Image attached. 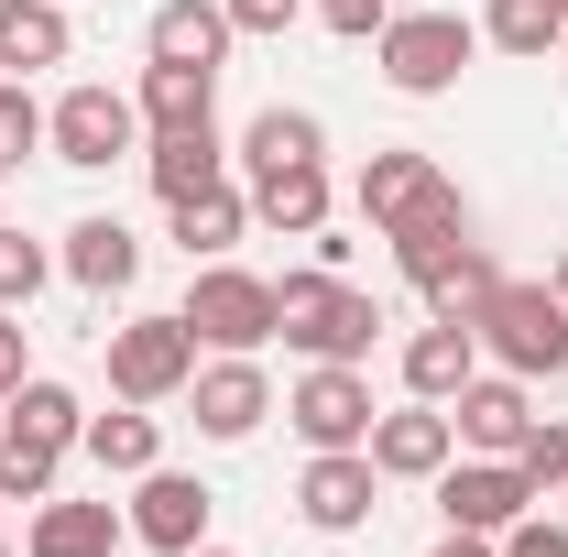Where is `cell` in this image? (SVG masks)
I'll return each mask as SVG.
<instances>
[{
  "label": "cell",
  "instance_id": "9",
  "mask_svg": "<svg viewBox=\"0 0 568 557\" xmlns=\"http://www.w3.org/2000/svg\"><path fill=\"white\" fill-rule=\"evenodd\" d=\"M372 416H383V405H372V372H361V361H306L295 394H284V426H295L306 448H361Z\"/></svg>",
  "mask_w": 568,
  "mask_h": 557
},
{
  "label": "cell",
  "instance_id": "22",
  "mask_svg": "<svg viewBox=\"0 0 568 557\" xmlns=\"http://www.w3.org/2000/svg\"><path fill=\"white\" fill-rule=\"evenodd\" d=\"M55 274H67V284H88V295H132L142 241L121 230V219H77V230H67V252H55Z\"/></svg>",
  "mask_w": 568,
  "mask_h": 557
},
{
  "label": "cell",
  "instance_id": "34",
  "mask_svg": "<svg viewBox=\"0 0 568 557\" xmlns=\"http://www.w3.org/2000/svg\"><path fill=\"white\" fill-rule=\"evenodd\" d=\"M219 11H230V33H263V44L306 22V0H219Z\"/></svg>",
  "mask_w": 568,
  "mask_h": 557
},
{
  "label": "cell",
  "instance_id": "6",
  "mask_svg": "<svg viewBox=\"0 0 568 557\" xmlns=\"http://www.w3.org/2000/svg\"><path fill=\"white\" fill-rule=\"evenodd\" d=\"M44 153H55V164H77V175L142 164V99H132V88H99V77H77L67 99L44 110Z\"/></svg>",
  "mask_w": 568,
  "mask_h": 557
},
{
  "label": "cell",
  "instance_id": "19",
  "mask_svg": "<svg viewBox=\"0 0 568 557\" xmlns=\"http://www.w3.org/2000/svg\"><path fill=\"white\" fill-rule=\"evenodd\" d=\"M121 536H132V514L44 492V503H33V536H22V547H33V557H121Z\"/></svg>",
  "mask_w": 568,
  "mask_h": 557
},
{
  "label": "cell",
  "instance_id": "37",
  "mask_svg": "<svg viewBox=\"0 0 568 557\" xmlns=\"http://www.w3.org/2000/svg\"><path fill=\"white\" fill-rule=\"evenodd\" d=\"M547 284H558V295H568V241H558V263H547Z\"/></svg>",
  "mask_w": 568,
  "mask_h": 557
},
{
  "label": "cell",
  "instance_id": "2",
  "mask_svg": "<svg viewBox=\"0 0 568 557\" xmlns=\"http://www.w3.org/2000/svg\"><path fill=\"white\" fill-rule=\"evenodd\" d=\"M77 437H88V405H77L67 383L22 372V394L0 405V503H44Z\"/></svg>",
  "mask_w": 568,
  "mask_h": 557
},
{
  "label": "cell",
  "instance_id": "32",
  "mask_svg": "<svg viewBox=\"0 0 568 557\" xmlns=\"http://www.w3.org/2000/svg\"><path fill=\"white\" fill-rule=\"evenodd\" d=\"M306 11H317V22L339 33V44H372V33L394 22V0H306Z\"/></svg>",
  "mask_w": 568,
  "mask_h": 557
},
{
  "label": "cell",
  "instance_id": "27",
  "mask_svg": "<svg viewBox=\"0 0 568 557\" xmlns=\"http://www.w3.org/2000/svg\"><path fill=\"white\" fill-rule=\"evenodd\" d=\"M241 164H252V175H274V164H328V121H317V110H252Z\"/></svg>",
  "mask_w": 568,
  "mask_h": 557
},
{
  "label": "cell",
  "instance_id": "31",
  "mask_svg": "<svg viewBox=\"0 0 568 557\" xmlns=\"http://www.w3.org/2000/svg\"><path fill=\"white\" fill-rule=\"evenodd\" d=\"M33 142H44V110H33V88H22V77H0V175H11Z\"/></svg>",
  "mask_w": 568,
  "mask_h": 557
},
{
  "label": "cell",
  "instance_id": "30",
  "mask_svg": "<svg viewBox=\"0 0 568 557\" xmlns=\"http://www.w3.org/2000/svg\"><path fill=\"white\" fill-rule=\"evenodd\" d=\"M514 470H525V482H536V503H547V492L568 482V416H536V426H525V448H514Z\"/></svg>",
  "mask_w": 568,
  "mask_h": 557
},
{
  "label": "cell",
  "instance_id": "4",
  "mask_svg": "<svg viewBox=\"0 0 568 557\" xmlns=\"http://www.w3.org/2000/svg\"><path fill=\"white\" fill-rule=\"evenodd\" d=\"M470 340H481V361L514 372V383H558L568 372V295L558 284H514L503 274L493 295L470 306Z\"/></svg>",
  "mask_w": 568,
  "mask_h": 557
},
{
  "label": "cell",
  "instance_id": "28",
  "mask_svg": "<svg viewBox=\"0 0 568 557\" xmlns=\"http://www.w3.org/2000/svg\"><path fill=\"white\" fill-rule=\"evenodd\" d=\"M481 44L536 67V55H558V44H568V11H558V0H493V11H481Z\"/></svg>",
  "mask_w": 568,
  "mask_h": 557
},
{
  "label": "cell",
  "instance_id": "23",
  "mask_svg": "<svg viewBox=\"0 0 568 557\" xmlns=\"http://www.w3.org/2000/svg\"><path fill=\"white\" fill-rule=\"evenodd\" d=\"M164 219H175V241H186V263H230V241L252 230V186H197V198H164Z\"/></svg>",
  "mask_w": 568,
  "mask_h": 557
},
{
  "label": "cell",
  "instance_id": "8",
  "mask_svg": "<svg viewBox=\"0 0 568 557\" xmlns=\"http://www.w3.org/2000/svg\"><path fill=\"white\" fill-rule=\"evenodd\" d=\"M175 317L197 328V350H263V340H274V274H241V263H197Z\"/></svg>",
  "mask_w": 568,
  "mask_h": 557
},
{
  "label": "cell",
  "instance_id": "17",
  "mask_svg": "<svg viewBox=\"0 0 568 557\" xmlns=\"http://www.w3.org/2000/svg\"><path fill=\"white\" fill-rule=\"evenodd\" d=\"M394 372H405V394H416V405H448V394L481 372V340H470V317H426L416 340H405V361H394Z\"/></svg>",
  "mask_w": 568,
  "mask_h": 557
},
{
  "label": "cell",
  "instance_id": "35",
  "mask_svg": "<svg viewBox=\"0 0 568 557\" xmlns=\"http://www.w3.org/2000/svg\"><path fill=\"white\" fill-rule=\"evenodd\" d=\"M22 372H33V361H22V317H11V306H0V405H11V394H22Z\"/></svg>",
  "mask_w": 568,
  "mask_h": 557
},
{
  "label": "cell",
  "instance_id": "21",
  "mask_svg": "<svg viewBox=\"0 0 568 557\" xmlns=\"http://www.w3.org/2000/svg\"><path fill=\"white\" fill-rule=\"evenodd\" d=\"M77 55V22L67 0H0V77H44Z\"/></svg>",
  "mask_w": 568,
  "mask_h": 557
},
{
  "label": "cell",
  "instance_id": "18",
  "mask_svg": "<svg viewBox=\"0 0 568 557\" xmlns=\"http://www.w3.org/2000/svg\"><path fill=\"white\" fill-rule=\"evenodd\" d=\"M142 175H153V198H197L230 175V142L219 121H186V132H142Z\"/></svg>",
  "mask_w": 568,
  "mask_h": 557
},
{
  "label": "cell",
  "instance_id": "29",
  "mask_svg": "<svg viewBox=\"0 0 568 557\" xmlns=\"http://www.w3.org/2000/svg\"><path fill=\"white\" fill-rule=\"evenodd\" d=\"M44 274H55V252H44L33 230H11V219H0V306H33Z\"/></svg>",
  "mask_w": 568,
  "mask_h": 557
},
{
  "label": "cell",
  "instance_id": "16",
  "mask_svg": "<svg viewBox=\"0 0 568 557\" xmlns=\"http://www.w3.org/2000/svg\"><path fill=\"white\" fill-rule=\"evenodd\" d=\"M361 448H372V470H383V482H437V470L459 459V426H448V405H416V394H405L394 416H372Z\"/></svg>",
  "mask_w": 568,
  "mask_h": 557
},
{
  "label": "cell",
  "instance_id": "20",
  "mask_svg": "<svg viewBox=\"0 0 568 557\" xmlns=\"http://www.w3.org/2000/svg\"><path fill=\"white\" fill-rule=\"evenodd\" d=\"M230 44H241V33H230L219 0H164V11L142 22V55H153V67H219Z\"/></svg>",
  "mask_w": 568,
  "mask_h": 557
},
{
  "label": "cell",
  "instance_id": "10",
  "mask_svg": "<svg viewBox=\"0 0 568 557\" xmlns=\"http://www.w3.org/2000/svg\"><path fill=\"white\" fill-rule=\"evenodd\" d=\"M361 219L372 230H405V219H426V209H459V175L437 164V153H416V142H383L372 164H361Z\"/></svg>",
  "mask_w": 568,
  "mask_h": 557
},
{
  "label": "cell",
  "instance_id": "14",
  "mask_svg": "<svg viewBox=\"0 0 568 557\" xmlns=\"http://www.w3.org/2000/svg\"><path fill=\"white\" fill-rule=\"evenodd\" d=\"M209 514H219V492L197 482V470H164V459H153V470L132 482V536H142L153 557L209 547Z\"/></svg>",
  "mask_w": 568,
  "mask_h": 557
},
{
  "label": "cell",
  "instance_id": "24",
  "mask_svg": "<svg viewBox=\"0 0 568 557\" xmlns=\"http://www.w3.org/2000/svg\"><path fill=\"white\" fill-rule=\"evenodd\" d=\"M252 219L284 230V241H317V230H328V164H274V175H252Z\"/></svg>",
  "mask_w": 568,
  "mask_h": 557
},
{
  "label": "cell",
  "instance_id": "13",
  "mask_svg": "<svg viewBox=\"0 0 568 557\" xmlns=\"http://www.w3.org/2000/svg\"><path fill=\"white\" fill-rule=\"evenodd\" d=\"M437 514H448L459 536H503V525L536 514V482H525L514 459H448V470H437Z\"/></svg>",
  "mask_w": 568,
  "mask_h": 557
},
{
  "label": "cell",
  "instance_id": "38",
  "mask_svg": "<svg viewBox=\"0 0 568 557\" xmlns=\"http://www.w3.org/2000/svg\"><path fill=\"white\" fill-rule=\"evenodd\" d=\"M186 557H241V547H186Z\"/></svg>",
  "mask_w": 568,
  "mask_h": 557
},
{
  "label": "cell",
  "instance_id": "5",
  "mask_svg": "<svg viewBox=\"0 0 568 557\" xmlns=\"http://www.w3.org/2000/svg\"><path fill=\"white\" fill-rule=\"evenodd\" d=\"M470 55H481V22H459V11H394L372 33V67H383L394 99H448Z\"/></svg>",
  "mask_w": 568,
  "mask_h": 557
},
{
  "label": "cell",
  "instance_id": "33",
  "mask_svg": "<svg viewBox=\"0 0 568 557\" xmlns=\"http://www.w3.org/2000/svg\"><path fill=\"white\" fill-rule=\"evenodd\" d=\"M493 557H568V525H558V514H525V525L493 536Z\"/></svg>",
  "mask_w": 568,
  "mask_h": 557
},
{
  "label": "cell",
  "instance_id": "25",
  "mask_svg": "<svg viewBox=\"0 0 568 557\" xmlns=\"http://www.w3.org/2000/svg\"><path fill=\"white\" fill-rule=\"evenodd\" d=\"M142 132H186V121H219V67H153L142 55Z\"/></svg>",
  "mask_w": 568,
  "mask_h": 557
},
{
  "label": "cell",
  "instance_id": "1",
  "mask_svg": "<svg viewBox=\"0 0 568 557\" xmlns=\"http://www.w3.org/2000/svg\"><path fill=\"white\" fill-rule=\"evenodd\" d=\"M274 340L306 350V361H372L383 306H372V284L328 274V263H306V274H274Z\"/></svg>",
  "mask_w": 568,
  "mask_h": 557
},
{
  "label": "cell",
  "instance_id": "39",
  "mask_svg": "<svg viewBox=\"0 0 568 557\" xmlns=\"http://www.w3.org/2000/svg\"><path fill=\"white\" fill-rule=\"evenodd\" d=\"M0 557H11V525H0Z\"/></svg>",
  "mask_w": 568,
  "mask_h": 557
},
{
  "label": "cell",
  "instance_id": "3",
  "mask_svg": "<svg viewBox=\"0 0 568 557\" xmlns=\"http://www.w3.org/2000/svg\"><path fill=\"white\" fill-rule=\"evenodd\" d=\"M383 241H394V274L416 284L437 317H470V306H481V295L503 284V274H493V252L470 241V198H459V209L405 219V230H383Z\"/></svg>",
  "mask_w": 568,
  "mask_h": 557
},
{
  "label": "cell",
  "instance_id": "15",
  "mask_svg": "<svg viewBox=\"0 0 568 557\" xmlns=\"http://www.w3.org/2000/svg\"><path fill=\"white\" fill-rule=\"evenodd\" d=\"M448 426H459L470 459H514L525 426H536V383H514V372H470V383L448 394Z\"/></svg>",
  "mask_w": 568,
  "mask_h": 557
},
{
  "label": "cell",
  "instance_id": "7",
  "mask_svg": "<svg viewBox=\"0 0 568 557\" xmlns=\"http://www.w3.org/2000/svg\"><path fill=\"white\" fill-rule=\"evenodd\" d=\"M197 383V328L186 317H121L110 328V394L121 405H175Z\"/></svg>",
  "mask_w": 568,
  "mask_h": 557
},
{
  "label": "cell",
  "instance_id": "11",
  "mask_svg": "<svg viewBox=\"0 0 568 557\" xmlns=\"http://www.w3.org/2000/svg\"><path fill=\"white\" fill-rule=\"evenodd\" d=\"M372 503H383L372 448H306V470H295V514H306L317 536H361V525H372Z\"/></svg>",
  "mask_w": 568,
  "mask_h": 557
},
{
  "label": "cell",
  "instance_id": "26",
  "mask_svg": "<svg viewBox=\"0 0 568 557\" xmlns=\"http://www.w3.org/2000/svg\"><path fill=\"white\" fill-rule=\"evenodd\" d=\"M77 448L99 459V482H142V470L164 459V426H153V405H110V416H88Z\"/></svg>",
  "mask_w": 568,
  "mask_h": 557
},
{
  "label": "cell",
  "instance_id": "36",
  "mask_svg": "<svg viewBox=\"0 0 568 557\" xmlns=\"http://www.w3.org/2000/svg\"><path fill=\"white\" fill-rule=\"evenodd\" d=\"M426 557H493V536H459V525H448V536H437Z\"/></svg>",
  "mask_w": 568,
  "mask_h": 557
},
{
  "label": "cell",
  "instance_id": "40",
  "mask_svg": "<svg viewBox=\"0 0 568 557\" xmlns=\"http://www.w3.org/2000/svg\"><path fill=\"white\" fill-rule=\"evenodd\" d=\"M558 11H568V0H558Z\"/></svg>",
  "mask_w": 568,
  "mask_h": 557
},
{
  "label": "cell",
  "instance_id": "12",
  "mask_svg": "<svg viewBox=\"0 0 568 557\" xmlns=\"http://www.w3.org/2000/svg\"><path fill=\"white\" fill-rule=\"evenodd\" d=\"M186 405H197V437H219V448H241L252 426L274 416V372H263L252 350H219V361H197Z\"/></svg>",
  "mask_w": 568,
  "mask_h": 557
}]
</instances>
